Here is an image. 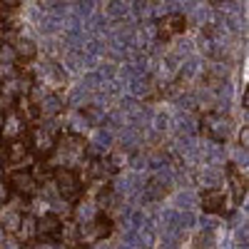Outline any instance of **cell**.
Here are the masks:
<instances>
[{"label": "cell", "instance_id": "4fadbf2b", "mask_svg": "<svg viewBox=\"0 0 249 249\" xmlns=\"http://www.w3.org/2000/svg\"><path fill=\"white\" fill-rule=\"evenodd\" d=\"M18 239L23 242V244H28V242H33L35 239V217L33 214H23V219H20V227H18Z\"/></svg>", "mask_w": 249, "mask_h": 249}, {"label": "cell", "instance_id": "277c9868", "mask_svg": "<svg viewBox=\"0 0 249 249\" xmlns=\"http://www.w3.org/2000/svg\"><path fill=\"white\" fill-rule=\"evenodd\" d=\"M28 130H30V124L25 122V117L20 115L15 107H8V110L3 112V130H0V137H3V142L28 137Z\"/></svg>", "mask_w": 249, "mask_h": 249}, {"label": "cell", "instance_id": "7a4b0ae2", "mask_svg": "<svg viewBox=\"0 0 249 249\" xmlns=\"http://www.w3.org/2000/svg\"><path fill=\"white\" fill-rule=\"evenodd\" d=\"M53 182H55V190L57 195L65 199V202H72L82 195V179L77 175V170H70V167H53Z\"/></svg>", "mask_w": 249, "mask_h": 249}, {"label": "cell", "instance_id": "3957f363", "mask_svg": "<svg viewBox=\"0 0 249 249\" xmlns=\"http://www.w3.org/2000/svg\"><path fill=\"white\" fill-rule=\"evenodd\" d=\"M202 130L212 142H224L232 132V120L222 112H207L202 117Z\"/></svg>", "mask_w": 249, "mask_h": 249}, {"label": "cell", "instance_id": "5bb4252c", "mask_svg": "<svg viewBox=\"0 0 249 249\" xmlns=\"http://www.w3.org/2000/svg\"><path fill=\"white\" fill-rule=\"evenodd\" d=\"M57 242H62L65 247H75V244H77V224H75V222H65V224H60Z\"/></svg>", "mask_w": 249, "mask_h": 249}, {"label": "cell", "instance_id": "d6986e66", "mask_svg": "<svg viewBox=\"0 0 249 249\" xmlns=\"http://www.w3.org/2000/svg\"><path fill=\"white\" fill-rule=\"evenodd\" d=\"M247 140H249V130H247V124H244V130L239 132V144L247 150Z\"/></svg>", "mask_w": 249, "mask_h": 249}, {"label": "cell", "instance_id": "6da1fadb", "mask_svg": "<svg viewBox=\"0 0 249 249\" xmlns=\"http://www.w3.org/2000/svg\"><path fill=\"white\" fill-rule=\"evenodd\" d=\"M88 155V142L82 135L77 132H60L57 142H55V150L50 152V167H70L75 170L77 164L85 162Z\"/></svg>", "mask_w": 249, "mask_h": 249}, {"label": "cell", "instance_id": "5b68a950", "mask_svg": "<svg viewBox=\"0 0 249 249\" xmlns=\"http://www.w3.org/2000/svg\"><path fill=\"white\" fill-rule=\"evenodd\" d=\"M8 187H10L13 195H20L25 199H30L40 192V182L33 177L30 170H13L10 177H8Z\"/></svg>", "mask_w": 249, "mask_h": 249}, {"label": "cell", "instance_id": "8fae6325", "mask_svg": "<svg viewBox=\"0 0 249 249\" xmlns=\"http://www.w3.org/2000/svg\"><path fill=\"white\" fill-rule=\"evenodd\" d=\"M28 152H30L28 137H20V140H10V142H5V160H8L10 164H15V167H18V162L23 160Z\"/></svg>", "mask_w": 249, "mask_h": 249}, {"label": "cell", "instance_id": "cb8c5ba5", "mask_svg": "<svg viewBox=\"0 0 249 249\" xmlns=\"http://www.w3.org/2000/svg\"><path fill=\"white\" fill-rule=\"evenodd\" d=\"M3 144H5V142H3V137H0V150H3Z\"/></svg>", "mask_w": 249, "mask_h": 249}, {"label": "cell", "instance_id": "44dd1931", "mask_svg": "<svg viewBox=\"0 0 249 249\" xmlns=\"http://www.w3.org/2000/svg\"><path fill=\"white\" fill-rule=\"evenodd\" d=\"M5 177V167H3V162H0V179Z\"/></svg>", "mask_w": 249, "mask_h": 249}, {"label": "cell", "instance_id": "ac0fdd59", "mask_svg": "<svg viewBox=\"0 0 249 249\" xmlns=\"http://www.w3.org/2000/svg\"><path fill=\"white\" fill-rule=\"evenodd\" d=\"M0 5H3L5 10H18L20 5H23V0H0Z\"/></svg>", "mask_w": 249, "mask_h": 249}, {"label": "cell", "instance_id": "2e32d148", "mask_svg": "<svg viewBox=\"0 0 249 249\" xmlns=\"http://www.w3.org/2000/svg\"><path fill=\"white\" fill-rule=\"evenodd\" d=\"M197 249H214V237L212 232H202L197 237Z\"/></svg>", "mask_w": 249, "mask_h": 249}, {"label": "cell", "instance_id": "9a60e30c", "mask_svg": "<svg viewBox=\"0 0 249 249\" xmlns=\"http://www.w3.org/2000/svg\"><path fill=\"white\" fill-rule=\"evenodd\" d=\"M18 35V25L10 23V20H0V43H13V37Z\"/></svg>", "mask_w": 249, "mask_h": 249}, {"label": "cell", "instance_id": "7c38bea8", "mask_svg": "<svg viewBox=\"0 0 249 249\" xmlns=\"http://www.w3.org/2000/svg\"><path fill=\"white\" fill-rule=\"evenodd\" d=\"M97 214H100V210H97V204H95V202H80V204L75 207L77 224H90Z\"/></svg>", "mask_w": 249, "mask_h": 249}, {"label": "cell", "instance_id": "ffe728a7", "mask_svg": "<svg viewBox=\"0 0 249 249\" xmlns=\"http://www.w3.org/2000/svg\"><path fill=\"white\" fill-rule=\"evenodd\" d=\"M242 105H244V110H249V90H244V97H242Z\"/></svg>", "mask_w": 249, "mask_h": 249}, {"label": "cell", "instance_id": "30bf717a", "mask_svg": "<svg viewBox=\"0 0 249 249\" xmlns=\"http://www.w3.org/2000/svg\"><path fill=\"white\" fill-rule=\"evenodd\" d=\"M227 175H230V184H232V195H234V202L239 204L247 195V172L237 164H230L227 167Z\"/></svg>", "mask_w": 249, "mask_h": 249}, {"label": "cell", "instance_id": "e0dca14e", "mask_svg": "<svg viewBox=\"0 0 249 249\" xmlns=\"http://www.w3.org/2000/svg\"><path fill=\"white\" fill-rule=\"evenodd\" d=\"M8 197H10V187H8L3 179H0V204H5Z\"/></svg>", "mask_w": 249, "mask_h": 249}, {"label": "cell", "instance_id": "9c48e42d", "mask_svg": "<svg viewBox=\"0 0 249 249\" xmlns=\"http://www.w3.org/2000/svg\"><path fill=\"white\" fill-rule=\"evenodd\" d=\"M199 204L207 214H219L224 210V190L222 187H207L199 197Z\"/></svg>", "mask_w": 249, "mask_h": 249}, {"label": "cell", "instance_id": "7402d4cb", "mask_svg": "<svg viewBox=\"0 0 249 249\" xmlns=\"http://www.w3.org/2000/svg\"><path fill=\"white\" fill-rule=\"evenodd\" d=\"M210 5H219V3H224V0H207Z\"/></svg>", "mask_w": 249, "mask_h": 249}, {"label": "cell", "instance_id": "d4e9b609", "mask_svg": "<svg viewBox=\"0 0 249 249\" xmlns=\"http://www.w3.org/2000/svg\"><path fill=\"white\" fill-rule=\"evenodd\" d=\"M0 50H3V45H0Z\"/></svg>", "mask_w": 249, "mask_h": 249}, {"label": "cell", "instance_id": "8992f818", "mask_svg": "<svg viewBox=\"0 0 249 249\" xmlns=\"http://www.w3.org/2000/svg\"><path fill=\"white\" fill-rule=\"evenodd\" d=\"M60 224H62V219L53 212H45V214L35 217V237L43 239V242H57Z\"/></svg>", "mask_w": 249, "mask_h": 249}, {"label": "cell", "instance_id": "52a82bcc", "mask_svg": "<svg viewBox=\"0 0 249 249\" xmlns=\"http://www.w3.org/2000/svg\"><path fill=\"white\" fill-rule=\"evenodd\" d=\"M187 30V18L182 13H167L164 18H160L157 23V33L162 40H172L177 35H182Z\"/></svg>", "mask_w": 249, "mask_h": 249}, {"label": "cell", "instance_id": "ba28073f", "mask_svg": "<svg viewBox=\"0 0 249 249\" xmlns=\"http://www.w3.org/2000/svg\"><path fill=\"white\" fill-rule=\"evenodd\" d=\"M13 55L18 62H33L37 57V45H35V40L33 37H25V35H15L13 37Z\"/></svg>", "mask_w": 249, "mask_h": 249}, {"label": "cell", "instance_id": "603a6c76", "mask_svg": "<svg viewBox=\"0 0 249 249\" xmlns=\"http://www.w3.org/2000/svg\"><path fill=\"white\" fill-rule=\"evenodd\" d=\"M0 130H3V110H0Z\"/></svg>", "mask_w": 249, "mask_h": 249}]
</instances>
